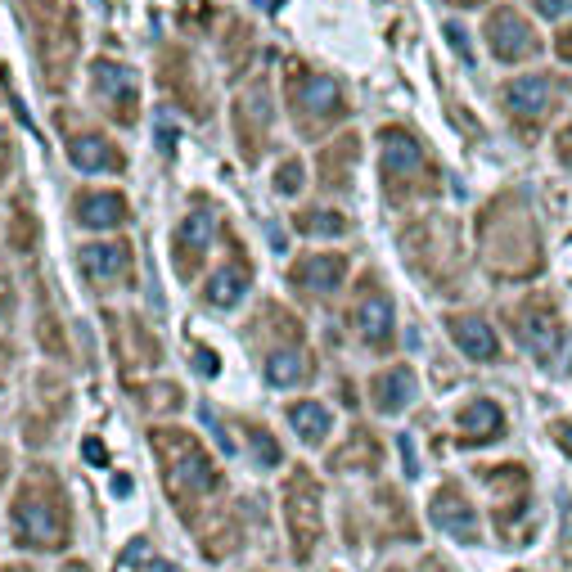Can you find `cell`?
I'll return each instance as SVG.
<instances>
[{
  "mask_svg": "<svg viewBox=\"0 0 572 572\" xmlns=\"http://www.w3.org/2000/svg\"><path fill=\"white\" fill-rule=\"evenodd\" d=\"M158 446L167 451V482L172 491H208L212 487V464L185 433H158Z\"/></svg>",
  "mask_w": 572,
  "mask_h": 572,
  "instance_id": "obj_1",
  "label": "cell"
},
{
  "mask_svg": "<svg viewBox=\"0 0 572 572\" xmlns=\"http://www.w3.org/2000/svg\"><path fill=\"white\" fill-rule=\"evenodd\" d=\"M289 91H293V113H302L311 122H329L343 113V91H338L334 77L289 73Z\"/></svg>",
  "mask_w": 572,
  "mask_h": 572,
  "instance_id": "obj_2",
  "label": "cell"
},
{
  "mask_svg": "<svg viewBox=\"0 0 572 572\" xmlns=\"http://www.w3.org/2000/svg\"><path fill=\"white\" fill-rule=\"evenodd\" d=\"M14 523H19V536L28 545H59L64 541V514H59L55 500H41L37 491H28V500H19Z\"/></svg>",
  "mask_w": 572,
  "mask_h": 572,
  "instance_id": "obj_3",
  "label": "cell"
},
{
  "mask_svg": "<svg viewBox=\"0 0 572 572\" xmlns=\"http://www.w3.org/2000/svg\"><path fill=\"white\" fill-rule=\"evenodd\" d=\"M91 77H95V91H100L104 109H109L113 118H122V122L136 118V73H131V68L113 64V59H95Z\"/></svg>",
  "mask_w": 572,
  "mask_h": 572,
  "instance_id": "obj_4",
  "label": "cell"
},
{
  "mask_svg": "<svg viewBox=\"0 0 572 572\" xmlns=\"http://www.w3.org/2000/svg\"><path fill=\"white\" fill-rule=\"evenodd\" d=\"M289 523H293V545L298 554H311L320 536V496L307 478H293L289 482Z\"/></svg>",
  "mask_w": 572,
  "mask_h": 572,
  "instance_id": "obj_5",
  "label": "cell"
},
{
  "mask_svg": "<svg viewBox=\"0 0 572 572\" xmlns=\"http://www.w3.org/2000/svg\"><path fill=\"white\" fill-rule=\"evenodd\" d=\"M563 86L550 82V77H518V82L505 86V104L514 118H545V113L559 104Z\"/></svg>",
  "mask_w": 572,
  "mask_h": 572,
  "instance_id": "obj_6",
  "label": "cell"
},
{
  "mask_svg": "<svg viewBox=\"0 0 572 572\" xmlns=\"http://www.w3.org/2000/svg\"><path fill=\"white\" fill-rule=\"evenodd\" d=\"M487 41H491V50H496V59H505V64H514V59H527V55L536 50L532 28H527V23L518 19L514 10H496V14H491Z\"/></svg>",
  "mask_w": 572,
  "mask_h": 572,
  "instance_id": "obj_7",
  "label": "cell"
},
{
  "mask_svg": "<svg viewBox=\"0 0 572 572\" xmlns=\"http://www.w3.org/2000/svg\"><path fill=\"white\" fill-rule=\"evenodd\" d=\"M379 145H383V172H388V181H415L419 172H428L424 167V149H419V140L410 136V131H401V127H388L379 136Z\"/></svg>",
  "mask_w": 572,
  "mask_h": 572,
  "instance_id": "obj_8",
  "label": "cell"
},
{
  "mask_svg": "<svg viewBox=\"0 0 572 572\" xmlns=\"http://www.w3.org/2000/svg\"><path fill=\"white\" fill-rule=\"evenodd\" d=\"M68 158H73L77 172H118L122 167V154L109 145L104 136H95V131H77V136H68Z\"/></svg>",
  "mask_w": 572,
  "mask_h": 572,
  "instance_id": "obj_9",
  "label": "cell"
},
{
  "mask_svg": "<svg viewBox=\"0 0 572 572\" xmlns=\"http://www.w3.org/2000/svg\"><path fill=\"white\" fill-rule=\"evenodd\" d=\"M514 334H518V343L527 347L532 356H554L559 352V320H554V311H523V316L514 320Z\"/></svg>",
  "mask_w": 572,
  "mask_h": 572,
  "instance_id": "obj_10",
  "label": "cell"
},
{
  "mask_svg": "<svg viewBox=\"0 0 572 572\" xmlns=\"http://www.w3.org/2000/svg\"><path fill=\"white\" fill-rule=\"evenodd\" d=\"M82 271L95 284H113L131 275V248L127 244H86L82 248Z\"/></svg>",
  "mask_w": 572,
  "mask_h": 572,
  "instance_id": "obj_11",
  "label": "cell"
},
{
  "mask_svg": "<svg viewBox=\"0 0 572 572\" xmlns=\"http://www.w3.org/2000/svg\"><path fill=\"white\" fill-rule=\"evenodd\" d=\"M428 518H433L442 532H451L455 541H478V518H473V509L464 505L455 491H437L433 505H428Z\"/></svg>",
  "mask_w": 572,
  "mask_h": 572,
  "instance_id": "obj_12",
  "label": "cell"
},
{
  "mask_svg": "<svg viewBox=\"0 0 572 572\" xmlns=\"http://www.w3.org/2000/svg\"><path fill=\"white\" fill-rule=\"evenodd\" d=\"M451 334H455V343H460V352L473 356V361H496L500 356L496 334H491V325L482 316H455Z\"/></svg>",
  "mask_w": 572,
  "mask_h": 572,
  "instance_id": "obj_13",
  "label": "cell"
},
{
  "mask_svg": "<svg viewBox=\"0 0 572 572\" xmlns=\"http://www.w3.org/2000/svg\"><path fill=\"white\" fill-rule=\"evenodd\" d=\"M77 221L91 230H109L127 221V199L122 194H82L77 199Z\"/></svg>",
  "mask_w": 572,
  "mask_h": 572,
  "instance_id": "obj_14",
  "label": "cell"
},
{
  "mask_svg": "<svg viewBox=\"0 0 572 572\" xmlns=\"http://www.w3.org/2000/svg\"><path fill=\"white\" fill-rule=\"evenodd\" d=\"M343 257L334 253H320V257H302L298 266H293V280H302L311 293H334L338 284H343Z\"/></svg>",
  "mask_w": 572,
  "mask_h": 572,
  "instance_id": "obj_15",
  "label": "cell"
},
{
  "mask_svg": "<svg viewBox=\"0 0 572 572\" xmlns=\"http://www.w3.org/2000/svg\"><path fill=\"white\" fill-rule=\"evenodd\" d=\"M356 329H361L365 343H388V334H392V302L383 298L379 289L365 293V298L356 302Z\"/></svg>",
  "mask_w": 572,
  "mask_h": 572,
  "instance_id": "obj_16",
  "label": "cell"
},
{
  "mask_svg": "<svg viewBox=\"0 0 572 572\" xmlns=\"http://www.w3.org/2000/svg\"><path fill=\"white\" fill-rule=\"evenodd\" d=\"M460 428H464V437L491 442V437H500V428H505V410H500L496 401H473V406L460 410Z\"/></svg>",
  "mask_w": 572,
  "mask_h": 572,
  "instance_id": "obj_17",
  "label": "cell"
},
{
  "mask_svg": "<svg viewBox=\"0 0 572 572\" xmlns=\"http://www.w3.org/2000/svg\"><path fill=\"white\" fill-rule=\"evenodd\" d=\"M370 397H374V406H379V410H401L410 397H415V374H410V370L379 374L374 388H370Z\"/></svg>",
  "mask_w": 572,
  "mask_h": 572,
  "instance_id": "obj_18",
  "label": "cell"
},
{
  "mask_svg": "<svg viewBox=\"0 0 572 572\" xmlns=\"http://www.w3.org/2000/svg\"><path fill=\"white\" fill-rule=\"evenodd\" d=\"M289 424L298 428L302 442H325V433H329V410L316 406V401H298V406H289Z\"/></svg>",
  "mask_w": 572,
  "mask_h": 572,
  "instance_id": "obj_19",
  "label": "cell"
},
{
  "mask_svg": "<svg viewBox=\"0 0 572 572\" xmlns=\"http://www.w3.org/2000/svg\"><path fill=\"white\" fill-rule=\"evenodd\" d=\"M302 374H307V361H302L298 347H280V352L266 356V379H271L275 388H293Z\"/></svg>",
  "mask_w": 572,
  "mask_h": 572,
  "instance_id": "obj_20",
  "label": "cell"
},
{
  "mask_svg": "<svg viewBox=\"0 0 572 572\" xmlns=\"http://www.w3.org/2000/svg\"><path fill=\"white\" fill-rule=\"evenodd\" d=\"M244 289H248L244 266H221V271L212 275V284H208V298L217 302V307H235V302L244 298Z\"/></svg>",
  "mask_w": 572,
  "mask_h": 572,
  "instance_id": "obj_21",
  "label": "cell"
},
{
  "mask_svg": "<svg viewBox=\"0 0 572 572\" xmlns=\"http://www.w3.org/2000/svg\"><path fill=\"white\" fill-rule=\"evenodd\" d=\"M176 244H181V257L190 248V262L212 244V208H199L194 217H185V226L176 230Z\"/></svg>",
  "mask_w": 572,
  "mask_h": 572,
  "instance_id": "obj_22",
  "label": "cell"
},
{
  "mask_svg": "<svg viewBox=\"0 0 572 572\" xmlns=\"http://www.w3.org/2000/svg\"><path fill=\"white\" fill-rule=\"evenodd\" d=\"M298 230H302V235H343L347 221L338 217V212H302Z\"/></svg>",
  "mask_w": 572,
  "mask_h": 572,
  "instance_id": "obj_23",
  "label": "cell"
},
{
  "mask_svg": "<svg viewBox=\"0 0 572 572\" xmlns=\"http://www.w3.org/2000/svg\"><path fill=\"white\" fill-rule=\"evenodd\" d=\"M302 172H307V167H302L298 158H289V163L280 167V176H275V190H280V194H298V190H302V181H307Z\"/></svg>",
  "mask_w": 572,
  "mask_h": 572,
  "instance_id": "obj_24",
  "label": "cell"
},
{
  "mask_svg": "<svg viewBox=\"0 0 572 572\" xmlns=\"http://www.w3.org/2000/svg\"><path fill=\"white\" fill-rule=\"evenodd\" d=\"M248 442H253V451H257V460L262 464H280V446H275V437L271 433H248Z\"/></svg>",
  "mask_w": 572,
  "mask_h": 572,
  "instance_id": "obj_25",
  "label": "cell"
},
{
  "mask_svg": "<svg viewBox=\"0 0 572 572\" xmlns=\"http://www.w3.org/2000/svg\"><path fill=\"white\" fill-rule=\"evenodd\" d=\"M532 5L545 14V19H563V14L572 10V0H532Z\"/></svg>",
  "mask_w": 572,
  "mask_h": 572,
  "instance_id": "obj_26",
  "label": "cell"
},
{
  "mask_svg": "<svg viewBox=\"0 0 572 572\" xmlns=\"http://www.w3.org/2000/svg\"><path fill=\"white\" fill-rule=\"evenodd\" d=\"M82 451H86V460H91V464H109V451H104V442H100V437H86V442H82Z\"/></svg>",
  "mask_w": 572,
  "mask_h": 572,
  "instance_id": "obj_27",
  "label": "cell"
},
{
  "mask_svg": "<svg viewBox=\"0 0 572 572\" xmlns=\"http://www.w3.org/2000/svg\"><path fill=\"white\" fill-rule=\"evenodd\" d=\"M194 365H199L203 374H217V356H212L208 347H194Z\"/></svg>",
  "mask_w": 572,
  "mask_h": 572,
  "instance_id": "obj_28",
  "label": "cell"
},
{
  "mask_svg": "<svg viewBox=\"0 0 572 572\" xmlns=\"http://www.w3.org/2000/svg\"><path fill=\"white\" fill-rule=\"evenodd\" d=\"M446 37H451V46H455V50H460V55H464V59H473V55H469V41H464V32H460V28H455V23H446Z\"/></svg>",
  "mask_w": 572,
  "mask_h": 572,
  "instance_id": "obj_29",
  "label": "cell"
},
{
  "mask_svg": "<svg viewBox=\"0 0 572 572\" xmlns=\"http://www.w3.org/2000/svg\"><path fill=\"white\" fill-rule=\"evenodd\" d=\"M158 140H163V149H176V127L167 118H158Z\"/></svg>",
  "mask_w": 572,
  "mask_h": 572,
  "instance_id": "obj_30",
  "label": "cell"
},
{
  "mask_svg": "<svg viewBox=\"0 0 572 572\" xmlns=\"http://www.w3.org/2000/svg\"><path fill=\"white\" fill-rule=\"evenodd\" d=\"M554 437H559V442L572 451V428H568V424H563V428H554Z\"/></svg>",
  "mask_w": 572,
  "mask_h": 572,
  "instance_id": "obj_31",
  "label": "cell"
},
{
  "mask_svg": "<svg viewBox=\"0 0 572 572\" xmlns=\"http://www.w3.org/2000/svg\"><path fill=\"white\" fill-rule=\"evenodd\" d=\"M559 55H563V59H572V32H568V37L559 41Z\"/></svg>",
  "mask_w": 572,
  "mask_h": 572,
  "instance_id": "obj_32",
  "label": "cell"
},
{
  "mask_svg": "<svg viewBox=\"0 0 572 572\" xmlns=\"http://www.w3.org/2000/svg\"><path fill=\"white\" fill-rule=\"evenodd\" d=\"M257 5H266V10H280L284 0H257Z\"/></svg>",
  "mask_w": 572,
  "mask_h": 572,
  "instance_id": "obj_33",
  "label": "cell"
},
{
  "mask_svg": "<svg viewBox=\"0 0 572 572\" xmlns=\"http://www.w3.org/2000/svg\"><path fill=\"white\" fill-rule=\"evenodd\" d=\"M455 5H478V0H455Z\"/></svg>",
  "mask_w": 572,
  "mask_h": 572,
  "instance_id": "obj_34",
  "label": "cell"
},
{
  "mask_svg": "<svg viewBox=\"0 0 572 572\" xmlns=\"http://www.w3.org/2000/svg\"><path fill=\"white\" fill-rule=\"evenodd\" d=\"M0 154H5V136H0Z\"/></svg>",
  "mask_w": 572,
  "mask_h": 572,
  "instance_id": "obj_35",
  "label": "cell"
},
{
  "mask_svg": "<svg viewBox=\"0 0 572 572\" xmlns=\"http://www.w3.org/2000/svg\"><path fill=\"white\" fill-rule=\"evenodd\" d=\"M10 572H23V568H10Z\"/></svg>",
  "mask_w": 572,
  "mask_h": 572,
  "instance_id": "obj_36",
  "label": "cell"
}]
</instances>
